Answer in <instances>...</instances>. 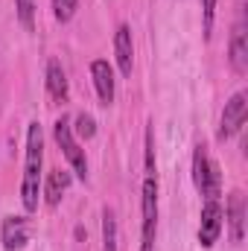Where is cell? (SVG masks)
Masks as SVG:
<instances>
[{"label": "cell", "mask_w": 248, "mask_h": 251, "mask_svg": "<svg viewBox=\"0 0 248 251\" xmlns=\"http://www.w3.org/2000/svg\"><path fill=\"white\" fill-rule=\"evenodd\" d=\"M41 158H44V137L41 126L29 123L26 134V167H24V184H21V199L26 210L38 207V184H41Z\"/></svg>", "instance_id": "cell-1"}, {"label": "cell", "mask_w": 248, "mask_h": 251, "mask_svg": "<svg viewBox=\"0 0 248 251\" xmlns=\"http://www.w3.org/2000/svg\"><path fill=\"white\" fill-rule=\"evenodd\" d=\"M193 181H196V187H198L201 196H207V199H216V196H219L222 173H219V167L207 158L204 146H196V152H193Z\"/></svg>", "instance_id": "cell-2"}, {"label": "cell", "mask_w": 248, "mask_h": 251, "mask_svg": "<svg viewBox=\"0 0 248 251\" xmlns=\"http://www.w3.org/2000/svg\"><path fill=\"white\" fill-rule=\"evenodd\" d=\"M53 134H56V143L62 146L64 158L70 161V167H73V173L85 181L88 178V161H85V152L79 149V143L73 140V128H70V120L62 117V120H56V128H53Z\"/></svg>", "instance_id": "cell-3"}, {"label": "cell", "mask_w": 248, "mask_h": 251, "mask_svg": "<svg viewBox=\"0 0 248 251\" xmlns=\"http://www.w3.org/2000/svg\"><path fill=\"white\" fill-rule=\"evenodd\" d=\"M155 225H158V184L155 178L143 181V243L140 251L155 249Z\"/></svg>", "instance_id": "cell-4"}, {"label": "cell", "mask_w": 248, "mask_h": 251, "mask_svg": "<svg viewBox=\"0 0 248 251\" xmlns=\"http://www.w3.org/2000/svg\"><path fill=\"white\" fill-rule=\"evenodd\" d=\"M222 219H225V213H222L219 201L216 199H207V204L201 207V222H198V243H201V249H210L219 240Z\"/></svg>", "instance_id": "cell-5"}, {"label": "cell", "mask_w": 248, "mask_h": 251, "mask_svg": "<svg viewBox=\"0 0 248 251\" xmlns=\"http://www.w3.org/2000/svg\"><path fill=\"white\" fill-rule=\"evenodd\" d=\"M248 117V97L246 94H234L228 102H225V111H222V128H219V137H234Z\"/></svg>", "instance_id": "cell-6"}, {"label": "cell", "mask_w": 248, "mask_h": 251, "mask_svg": "<svg viewBox=\"0 0 248 251\" xmlns=\"http://www.w3.org/2000/svg\"><path fill=\"white\" fill-rule=\"evenodd\" d=\"M231 67L237 73H246L248 70V29H246V18L237 21L234 32H231Z\"/></svg>", "instance_id": "cell-7"}, {"label": "cell", "mask_w": 248, "mask_h": 251, "mask_svg": "<svg viewBox=\"0 0 248 251\" xmlns=\"http://www.w3.org/2000/svg\"><path fill=\"white\" fill-rule=\"evenodd\" d=\"M91 76H94V85H97V94H99L102 105H111L114 102V70H111V64L97 59L91 64Z\"/></svg>", "instance_id": "cell-8"}, {"label": "cell", "mask_w": 248, "mask_h": 251, "mask_svg": "<svg viewBox=\"0 0 248 251\" xmlns=\"http://www.w3.org/2000/svg\"><path fill=\"white\" fill-rule=\"evenodd\" d=\"M26 240H29L26 219L24 216H6V222H3V246H6V251L24 249Z\"/></svg>", "instance_id": "cell-9"}, {"label": "cell", "mask_w": 248, "mask_h": 251, "mask_svg": "<svg viewBox=\"0 0 248 251\" xmlns=\"http://www.w3.org/2000/svg\"><path fill=\"white\" fill-rule=\"evenodd\" d=\"M114 53H117V64H120V73H131V62H134V47H131V29L120 24L117 32H114Z\"/></svg>", "instance_id": "cell-10"}, {"label": "cell", "mask_w": 248, "mask_h": 251, "mask_svg": "<svg viewBox=\"0 0 248 251\" xmlns=\"http://www.w3.org/2000/svg\"><path fill=\"white\" fill-rule=\"evenodd\" d=\"M228 222H231V240L243 243V234H246V199H243V193H231V199H228Z\"/></svg>", "instance_id": "cell-11"}, {"label": "cell", "mask_w": 248, "mask_h": 251, "mask_svg": "<svg viewBox=\"0 0 248 251\" xmlns=\"http://www.w3.org/2000/svg\"><path fill=\"white\" fill-rule=\"evenodd\" d=\"M47 91H50V97L59 100V102L67 100V76H64L62 64L56 62V59L47 62Z\"/></svg>", "instance_id": "cell-12"}, {"label": "cell", "mask_w": 248, "mask_h": 251, "mask_svg": "<svg viewBox=\"0 0 248 251\" xmlns=\"http://www.w3.org/2000/svg\"><path fill=\"white\" fill-rule=\"evenodd\" d=\"M67 184H70V176H67L64 170H53V173H50V178H47V190H44L50 207H56V204L62 201V193L67 190Z\"/></svg>", "instance_id": "cell-13"}, {"label": "cell", "mask_w": 248, "mask_h": 251, "mask_svg": "<svg viewBox=\"0 0 248 251\" xmlns=\"http://www.w3.org/2000/svg\"><path fill=\"white\" fill-rule=\"evenodd\" d=\"M102 246L105 251H117V219L114 210H102Z\"/></svg>", "instance_id": "cell-14"}, {"label": "cell", "mask_w": 248, "mask_h": 251, "mask_svg": "<svg viewBox=\"0 0 248 251\" xmlns=\"http://www.w3.org/2000/svg\"><path fill=\"white\" fill-rule=\"evenodd\" d=\"M15 9H18V18L26 29H32L35 24V0H15Z\"/></svg>", "instance_id": "cell-15"}, {"label": "cell", "mask_w": 248, "mask_h": 251, "mask_svg": "<svg viewBox=\"0 0 248 251\" xmlns=\"http://www.w3.org/2000/svg\"><path fill=\"white\" fill-rule=\"evenodd\" d=\"M76 6H79V0H53V15H56V21H70L73 18V12H76Z\"/></svg>", "instance_id": "cell-16"}, {"label": "cell", "mask_w": 248, "mask_h": 251, "mask_svg": "<svg viewBox=\"0 0 248 251\" xmlns=\"http://www.w3.org/2000/svg\"><path fill=\"white\" fill-rule=\"evenodd\" d=\"M76 134H79L82 140H91V137L97 134V123H94L91 114H79V117H76Z\"/></svg>", "instance_id": "cell-17"}, {"label": "cell", "mask_w": 248, "mask_h": 251, "mask_svg": "<svg viewBox=\"0 0 248 251\" xmlns=\"http://www.w3.org/2000/svg\"><path fill=\"white\" fill-rule=\"evenodd\" d=\"M213 12H216V0H204V35L210 38L213 29Z\"/></svg>", "instance_id": "cell-18"}, {"label": "cell", "mask_w": 248, "mask_h": 251, "mask_svg": "<svg viewBox=\"0 0 248 251\" xmlns=\"http://www.w3.org/2000/svg\"><path fill=\"white\" fill-rule=\"evenodd\" d=\"M146 170H149V176L155 173V146H152V128L146 131Z\"/></svg>", "instance_id": "cell-19"}]
</instances>
